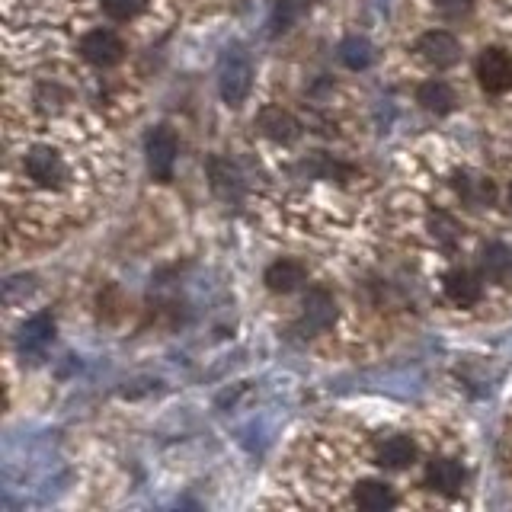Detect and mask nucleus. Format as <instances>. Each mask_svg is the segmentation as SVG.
I'll list each match as a JSON object with an SVG mask.
<instances>
[{"label": "nucleus", "instance_id": "nucleus-18", "mask_svg": "<svg viewBox=\"0 0 512 512\" xmlns=\"http://www.w3.org/2000/svg\"><path fill=\"white\" fill-rule=\"evenodd\" d=\"M429 234H432V240H436L442 250H455L458 237H461V228H458V221L448 212H436V215H429Z\"/></svg>", "mask_w": 512, "mask_h": 512}, {"label": "nucleus", "instance_id": "nucleus-6", "mask_svg": "<svg viewBox=\"0 0 512 512\" xmlns=\"http://www.w3.org/2000/svg\"><path fill=\"white\" fill-rule=\"evenodd\" d=\"M420 55L423 61H429L432 68H452V64L461 58V45L458 39L452 36V32H445V29H432L426 32V36L420 39Z\"/></svg>", "mask_w": 512, "mask_h": 512}, {"label": "nucleus", "instance_id": "nucleus-13", "mask_svg": "<svg viewBox=\"0 0 512 512\" xmlns=\"http://www.w3.org/2000/svg\"><path fill=\"white\" fill-rule=\"evenodd\" d=\"M413 461H416V442L410 436H388L378 445V464H381V468L400 471V468H410Z\"/></svg>", "mask_w": 512, "mask_h": 512}, {"label": "nucleus", "instance_id": "nucleus-16", "mask_svg": "<svg viewBox=\"0 0 512 512\" xmlns=\"http://www.w3.org/2000/svg\"><path fill=\"white\" fill-rule=\"evenodd\" d=\"M480 272L490 282H506L512 279V247L506 244H487L480 253Z\"/></svg>", "mask_w": 512, "mask_h": 512}, {"label": "nucleus", "instance_id": "nucleus-3", "mask_svg": "<svg viewBox=\"0 0 512 512\" xmlns=\"http://www.w3.org/2000/svg\"><path fill=\"white\" fill-rule=\"evenodd\" d=\"M80 55H84L96 68H112L125 55V42L112 29H93L80 39Z\"/></svg>", "mask_w": 512, "mask_h": 512}, {"label": "nucleus", "instance_id": "nucleus-9", "mask_svg": "<svg viewBox=\"0 0 512 512\" xmlns=\"http://www.w3.org/2000/svg\"><path fill=\"white\" fill-rule=\"evenodd\" d=\"M455 192L461 196V202L471 205V208H484V205L496 202V183L490 180V176L468 173V170L455 176Z\"/></svg>", "mask_w": 512, "mask_h": 512}, {"label": "nucleus", "instance_id": "nucleus-8", "mask_svg": "<svg viewBox=\"0 0 512 512\" xmlns=\"http://www.w3.org/2000/svg\"><path fill=\"white\" fill-rule=\"evenodd\" d=\"M256 125H260V132L266 138L279 141V144H292L301 135L298 119L288 109H282V106H266V109H260V116H256Z\"/></svg>", "mask_w": 512, "mask_h": 512}, {"label": "nucleus", "instance_id": "nucleus-17", "mask_svg": "<svg viewBox=\"0 0 512 512\" xmlns=\"http://www.w3.org/2000/svg\"><path fill=\"white\" fill-rule=\"evenodd\" d=\"M416 100H420L423 109L436 112V116H445V112L455 109V90L445 84V80H426L416 90Z\"/></svg>", "mask_w": 512, "mask_h": 512}, {"label": "nucleus", "instance_id": "nucleus-15", "mask_svg": "<svg viewBox=\"0 0 512 512\" xmlns=\"http://www.w3.org/2000/svg\"><path fill=\"white\" fill-rule=\"evenodd\" d=\"M208 176H212V189L218 192L221 199H228V202L237 199L240 189H244V180H240L237 167L231 164V160H224V157L208 160Z\"/></svg>", "mask_w": 512, "mask_h": 512}, {"label": "nucleus", "instance_id": "nucleus-7", "mask_svg": "<svg viewBox=\"0 0 512 512\" xmlns=\"http://www.w3.org/2000/svg\"><path fill=\"white\" fill-rule=\"evenodd\" d=\"M336 317V304H333V295L327 288H311L308 295H304V311H301V330L304 333H320L333 324Z\"/></svg>", "mask_w": 512, "mask_h": 512}, {"label": "nucleus", "instance_id": "nucleus-1", "mask_svg": "<svg viewBox=\"0 0 512 512\" xmlns=\"http://www.w3.org/2000/svg\"><path fill=\"white\" fill-rule=\"evenodd\" d=\"M148 167L154 173V180L167 183L173 180V167H176V154H180V141H176V132L167 125L154 128L148 135Z\"/></svg>", "mask_w": 512, "mask_h": 512}, {"label": "nucleus", "instance_id": "nucleus-11", "mask_svg": "<svg viewBox=\"0 0 512 512\" xmlns=\"http://www.w3.org/2000/svg\"><path fill=\"white\" fill-rule=\"evenodd\" d=\"M445 295L452 298L458 308H471V304H477L480 295H484V285H480V279L474 276V272L452 269L445 276Z\"/></svg>", "mask_w": 512, "mask_h": 512}, {"label": "nucleus", "instance_id": "nucleus-10", "mask_svg": "<svg viewBox=\"0 0 512 512\" xmlns=\"http://www.w3.org/2000/svg\"><path fill=\"white\" fill-rule=\"evenodd\" d=\"M304 282H308V269H304L298 260H279L266 269V285L276 295H292Z\"/></svg>", "mask_w": 512, "mask_h": 512}, {"label": "nucleus", "instance_id": "nucleus-2", "mask_svg": "<svg viewBox=\"0 0 512 512\" xmlns=\"http://www.w3.org/2000/svg\"><path fill=\"white\" fill-rule=\"evenodd\" d=\"M477 80L487 93L512 90V55L506 48H487V52L477 58Z\"/></svg>", "mask_w": 512, "mask_h": 512}, {"label": "nucleus", "instance_id": "nucleus-4", "mask_svg": "<svg viewBox=\"0 0 512 512\" xmlns=\"http://www.w3.org/2000/svg\"><path fill=\"white\" fill-rule=\"evenodd\" d=\"M26 176L36 186H45V189H55L64 183V176H68V167H64L61 154H55L52 148H32L26 154Z\"/></svg>", "mask_w": 512, "mask_h": 512}, {"label": "nucleus", "instance_id": "nucleus-23", "mask_svg": "<svg viewBox=\"0 0 512 512\" xmlns=\"http://www.w3.org/2000/svg\"><path fill=\"white\" fill-rule=\"evenodd\" d=\"M436 10L445 20H464L474 10V0H436Z\"/></svg>", "mask_w": 512, "mask_h": 512}, {"label": "nucleus", "instance_id": "nucleus-12", "mask_svg": "<svg viewBox=\"0 0 512 512\" xmlns=\"http://www.w3.org/2000/svg\"><path fill=\"white\" fill-rule=\"evenodd\" d=\"M426 484L432 490H439L445 496H455L461 487H464V471H461V464L452 461V458H436L426 468Z\"/></svg>", "mask_w": 512, "mask_h": 512}, {"label": "nucleus", "instance_id": "nucleus-14", "mask_svg": "<svg viewBox=\"0 0 512 512\" xmlns=\"http://www.w3.org/2000/svg\"><path fill=\"white\" fill-rule=\"evenodd\" d=\"M352 500H356V506L365 512H384V509L397 506V496L384 480H362L356 493H352Z\"/></svg>", "mask_w": 512, "mask_h": 512}, {"label": "nucleus", "instance_id": "nucleus-21", "mask_svg": "<svg viewBox=\"0 0 512 512\" xmlns=\"http://www.w3.org/2000/svg\"><path fill=\"white\" fill-rule=\"evenodd\" d=\"M52 317L48 314H39V317H32L29 324L23 327V349H42L48 340H52Z\"/></svg>", "mask_w": 512, "mask_h": 512}, {"label": "nucleus", "instance_id": "nucleus-24", "mask_svg": "<svg viewBox=\"0 0 512 512\" xmlns=\"http://www.w3.org/2000/svg\"><path fill=\"white\" fill-rule=\"evenodd\" d=\"M509 205H512V186H509Z\"/></svg>", "mask_w": 512, "mask_h": 512}, {"label": "nucleus", "instance_id": "nucleus-20", "mask_svg": "<svg viewBox=\"0 0 512 512\" xmlns=\"http://www.w3.org/2000/svg\"><path fill=\"white\" fill-rule=\"evenodd\" d=\"M311 0H276V10H272V26L276 32L292 29L295 23H301V16L308 13Z\"/></svg>", "mask_w": 512, "mask_h": 512}, {"label": "nucleus", "instance_id": "nucleus-19", "mask_svg": "<svg viewBox=\"0 0 512 512\" xmlns=\"http://www.w3.org/2000/svg\"><path fill=\"white\" fill-rule=\"evenodd\" d=\"M372 58H375L372 45H368L365 39H359V36H349L340 45V61L346 64L349 71H365L368 64H372Z\"/></svg>", "mask_w": 512, "mask_h": 512}, {"label": "nucleus", "instance_id": "nucleus-5", "mask_svg": "<svg viewBox=\"0 0 512 512\" xmlns=\"http://www.w3.org/2000/svg\"><path fill=\"white\" fill-rule=\"evenodd\" d=\"M253 71H250V61L244 55H228L224 58V68H221V96L228 106H240L247 100L250 84H253Z\"/></svg>", "mask_w": 512, "mask_h": 512}, {"label": "nucleus", "instance_id": "nucleus-22", "mask_svg": "<svg viewBox=\"0 0 512 512\" xmlns=\"http://www.w3.org/2000/svg\"><path fill=\"white\" fill-rule=\"evenodd\" d=\"M144 7H148V0H103V10L112 20H135Z\"/></svg>", "mask_w": 512, "mask_h": 512}]
</instances>
